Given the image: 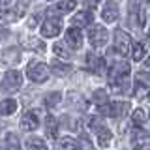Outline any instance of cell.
Segmentation results:
<instances>
[{
  "label": "cell",
  "instance_id": "1",
  "mask_svg": "<svg viewBox=\"0 0 150 150\" xmlns=\"http://www.w3.org/2000/svg\"><path fill=\"white\" fill-rule=\"evenodd\" d=\"M26 75L32 83H45L49 79V68L41 62H30L26 68Z\"/></svg>",
  "mask_w": 150,
  "mask_h": 150
},
{
  "label": "cell",
  "instance_id": "2",
  "mask_svg": "<svg viewBox=\"0 0 150 150\" xmlns=\"http://www.w3.org/2000/svg\"><path fill=\"white\" fill-rule=\"evenodd\" d=\"M2 86H4V90H8V92H17L19 88L23 86V75L19 73L17 69H9L2 77Z\"/></svg>",
  "mask_w": 150,
  "mask_h": 150
},
{
  "label": "cell",
  "instance_id": "3",
  "mask_svg": "<svg viewBox=\"0 0 150 150\" xmlns=\"http://www.w3.org/2000/svg\"><path fill=\"white\" fill-rule=\"evenodd\" d=\"M88 40H90L92 47H103L109 40V32L105 30V26L101 25H94L90 30H88Z\"/></svg>",
  "mask_w": 150,
  "mask_h": 150
},
{
  "label": "cell",
  "instance_id": "4",
  "mask_svg": "<svg viewBox=\"0 0 150 150\" xmlns=\"http://www.w3.org/2000/svg\"><path fill=\"white\" fill-rule=\"evenodd\" d=\"M129 109V103L128 101H112V103H107V105L101 107V112L107 116H112V118H120L124 116Z\"/></svg>",
  "mask_w": 150,
  "mask_h": 150
},
{
  "label": "cell",
  "instance_id": "5",
  "mask_svg": "<svg viewBox=\"0 0 150 150\" xmlns=\"http://www.w3.org/2000/svg\"><path fill=\"white\" fill-rule=\"evenodd\" d=\"M129 144H131L133 150H143L144 146L150 144V133L144 131V129H141V128L133 129V133H131V137H129Z\"/></svg>",
  "mask_w": 150,
  "mask_h": 150
},
{
  "label": "cell",
  "instance_id": "6",
  "mask_svg": "<svg viewBox=\"0 0 150 150\" xmlns=\"http://www.w3.org/2000/svg\"><path fill=\"white\" fill-rule=\"evenodd\" d=\"M131 49V40H129V34H126L124 30H116L115 32V51L118 54H128Z\"/></svg>",
  "mask_w": 150,
  "mask_h": 150
},
{
  "label": "cell",
  "instance_id": "7",
  "mask_svg": "<svg viewBox=\"0 0 150 150\" xmlns=\"http://www.w3.org/2000/svg\"><path fill=\"white\" fill-rule=\"evenodd\" d=\"M62 30V25H60L58 19H47V21L41 25V36L43 38H56Z\"/></svg>",
  "mask_w": 150,
  "mask_h": 150
},
{
  "label": "cell",
  "instance_id": "8",
  "mask_svg": "<svg viewBox=\"0 0 150 150\" xmlns=\"http://www.w3.org/2000/svg\"><path fill=\"white\" fill-rule=\"evenodd\" d=\"M38 126H40V118H38V112L36 111H28L23 115L21 118V128L25 131H34L38 129Z\"/></svg>",
  "mask_w": 150,
  "mask_h": 150
},
{
  "label": "cell",
  "instance_id": "9",
  "mask_svg": "<svg viewBox=\"0 0 150 150\" xmlns=\"http://www.w3.org/2000/svg\"><path fill=\"white\" fill-rule=\"evenodd\" d=\"M101 19L105 23H115L118 19V6H116L115 0H107L105 6H103V11H101Z\"/></svg>",
  "mask_w": 150,
  "mask_h": 150
},
{
  "label": "cell",
  "instance_id": "10",
  "mask_svg": "<svg viewBox=\"0 0 150 150\" xmlns=\"http://www.w3.org/2000/svg\"><path fill=\"white\" fill-rule=\"evenodd\" d=\"M66 41H68V45L71 47V49H81V45H83V34L79 32V28H68L66 30Z\"/></svg>",
  "mask_w": 150,
  "mask_h": 150
},
{
  "label": "cell",
  "instance_id": "11",
  "mask_svg": "<svg viewBox=\"0 0 150 150\" xmlns=\"http://www.w3.org/2000/svg\"><path fill=\"white\" fill-rule=\"evenodd\" d=\"M92 11H88V9H83V11H77L73 15L71 19V23H73V26L75 28H79V26H88L92 23Z\"/></svg>",
  "mask_w": 150,
  "mask_h": 150
},
{
  "label": "cell",
  "instance_id": "12",
  "mask_svg": "<svg viewBox=\"0 0 150 150\" xmlns=\"http://www.w3.org/2000/svg\"><path fill=\"white\" fill-rule=\"evenodd\" d=\"M129 75V64L128 62H116L111 66L109 69V77L111 79H118V77H128Z\"/></svg>",
  "mask_w": 150,
  "mask_h": 150
},
{
  "label": "cell",
  "instance_id": "13",
  "mask_svg": "<svg viewBox=\"0 0 150 150\" xmlns=\"http://www.w3.org/2000/svg\"><path fill=\"white\" fill-rule=\"evenodd\" d=\"M58 129H60L58 120H56L53 115H47V118H45V133H47V137L56 139L58 137Z\"/></svg>",
  "mask_w": 150,
  "mask_h": 150
},
{
  "label": "cell",
  "instance_id": "14",
  "mask_svg": "<svg viewBox=\"0 0 150 150\" xmlns=\"http://www.w3.org/2000/svg\"><path fill=\"white\" fill-rule=\"evenodd\" d=\"M17 109H19L17 101H15V100H11V98H9V100H2V101H0V115H2V116H9V115H13V112H15Z\"/></svg>",
  "mask_w": 150,
  "mask_h": 150
},
{
  "label": "cell",
  "instance_id": "15",
  "mask_svg": "<svg viewBox=\"0 0 150 150\" xmlns=\"http://www.w3.org/2000/svg\"><path fill=\"white\" fill-rule=\"evenodd\" d=\"M23 45L28 47L30 51H36V53H45L43 41H40L38 38H25V40H23Z\"/></svg>",
  "mask_w": 150,
  "mask_h": 150
},
{
  "label": "cell",
  "instance_id": "16",
  "mask_svg": "<svg viewBox=\"0 0 150 150\" xmlns=\"http://www.w3.org/2000/svg\"><path fill=\"white\" fill-rule=\"evenodd\" d=\"M146 120H148V112H146V109H143V107H137V109H133V112H131V122H133L137 128H139L141 124H144Z\"/></svg>",
  "mask_w": 150,
  "mask_h": 150
},
{
  "label": "cell",
  "instance_id": "17",
  "mask_svg": "<svg viewBox=\"0 0 150 150\" xmlns=\"http://www.w3.org/2000/svg\"><path fill=\"white\" fill-rule=\"evenodd\" d=\"M54 150H77V141L71 137H62L56 141Z\"/></svg>",
  "mask_w": 150,
  "mask_h": 150
},
{
  "label": "cell",
  "instance_id": "18",
  "mask_svg": "<svg viewBox=\"0 0 150 150\" xmlns=\"http://www.w3.org/2000/svg\"><path fill=\"white\" fill-rule=\"evenodd\" d=\"M92 101H94V105H98L100 109L103 105H107V103H109V94H107V90H103V88L96 90L92 94Z\"/></svg>",
  "mask_w": 150,
  "mask_h": 150
},
{
  "label": "cell",
  "instance_id": "19",
  "mask_svg": "<svg viewBox=\"0 0 150 150\" xmlns=\"http://www.w3.org/2000/svg\"><path fill=\"white\" fill-rule=\"evenodd\" d=\"M111 141H112V133L107 128H101L100 131H98V143H100L101 148H107L111 144Z\"/></svg>",
  "mask_w": 150,
  "mask_h": 150
},
{
  "label": "cell",
  "instance_id": "20",
  "mask_svg": "<svg viewBox=\"0 0 150 150\" xmlns=\"http://www.w3.org/2000/svg\"><path fill=\"white\" fill-rule=\"evenodd\" d=\"M129 53H131V58H133L135 62H139V60L144 58V54H146V49H144L143 43H133V45H131V49H129Z\"/></svg>",
  "mask_w": 150,
  "mask_h": 150
},
{
  "label": "cell",
  "instance_id": "21",
  "mask_svg": "<svg viewBox=\"0 0 150 150\" xmlns=\"http://www.w3.org/2000/svg\"><path fill=\"white\" fill-rule=\"evenodd\" d=\"M26 148L28 150H47V144L40 137H30V139H26Z\"/></svg>",
  "mask_w": 150,
  "mask_h": 150
},
{
  "label": "cell",
  "instance_id": "22",
  "mask_svg": "<svg viewBox=\"0 0 150 150\" xmlns=\"http://www.w3.org/2000/svg\"><path fill=\"white\" fill-rule=\"evenodd\" d=\"M88 66H90L94 71H101L103 66H105V60L98 58V56H94V54H88Z\"/></svg>",
  "mask_w": 150,
  "mask_h": 150
},
{
  "label": "cell",
  "instance_id": "23",
  "mask_svg": "<svg viewBox=\"0 0 150 150\" xmlns=\"http://www.w3.org/2000/svg\"><path fill=\"white\" fill-rule=\"evenodd\" d=\"M6 144L9 146V150H21V143H19L17 133H8L6 135Z\"/></svg>",
  "mask_w": 150,
  "mask_h": 150
},
{
  "label": "cell",
  "instance_id": "24",
  "mask_svg": "<svg viewBox=\"0 0 150 150\" xmlns=\"http://www.w3.org/2000/svg\"><path fill=\"white\" fill-rule=\"evenodd\" d=\"M88 128L98 133V131H100L101 128H105V126H103V122H101L100 116H92V118H88Z\"/></svg>",
  "mask_w": 150,
  "mask_h": 150
},
{
  "label": "cell",
  "instance_id": "25",
  "mask_svg": "<svg viewBox=\"0 0 150 150\" xmlns=\"http://www.w3.org/2000/svg\"><path fill=\"white\" fill-rule=\"evenodd\" d=\"M53 51H54L56 56H62V58H66V60L71 56V53H69V51H66V47H64L62 43H54V45H53Z\"/></svg>",
  "mask_w": 150,
  "mask_h": 150
},
{
  "label": "cell",
  "instance_id": "26",
  "mask_svg": "<svg viewBox=\"0 0 150 150\" xmlns=\"http://www.w3.org/2000/svg\"><path fill=\"white\" fill-rule=\"evenodd\" d=\"M56 9H58V11H62V13L71 11V9H75V0H64V2H60L58 6H56Z\"/></svg>",
  "mask_w": 150,
  "mask_h": 150
},
{
  "label": "cell",
  "instance_id": "27",
  "mask_svg": "<svg viewBox=\"0 0 150 150\" xmlns=\"http://www.w3.org/2000/svg\"><path fill=\"white\" fill-rule=\"evenodd\" d=\"M51 69H53L54 75H58V77H60V75H66V73L69 71V66L68 64H53V66H51Z\"/></svg>",
  "mask_w": 150,
  "mask_h": 150
},
{
  "label": "cell",
  "instance_id": "28",
  "mask_svg": "<svg viewBox=\"0 0 150 150\" xmlns=\"http://www.w3.org/2000/svg\"><path fill=\"white\" fill-rule=\"evenodd\" d=\"M148 92H150V86H146V84H143V83L135 84V96L137 98H146Z\"/></svg>",
  "mask_w": 150,
  "mask_h": 150
},
{
  "label": "cell",
  "instance_id": "29",
  "mask_svg": "<svg viewBox=\"0 0 150 150\" xmlns=\"http://www.w3.org/2000/svg\"><path fill=\"white\" fill-rule=\"evenodd\" d=\"M77 150H94V146H92V143L86 137H81L79 143H77Z\"/></svg>",
  "mask_w": 150,
  "mask_h": 150
},
{
  "label": "cell",
  "instance_id": "30",
  "mask_svg": "<svg viewBox=\"0 0 150 150\" xmlns=\"http://www.w3.org/2000/svg\"><path fill=\"white\" fill-rule=\"evenodd\" d=\"M58 101H60V94L58 92H53L49 98H45V105L47 107H53L54 103H58Z\"/></svg>",
  "mask_w": 150,
  "mask_h": 150
},
{
  "label": "cell",
  "instance_id": "31",
  "mask_svg": "<svg viewBox=\"0 0 150 150\" xmlns=\"http://www.w3.org/2000/svg\"><path fill=\"white\" fill-rule=\"evenodd\" d=\"M8 60H9V62H15V60H19V51L17 49L9 51V53H8Z\"/></svg>",
  "mask_w": 150,
  "mask_h": 150
},
{
  "label": "cell",
  "instance_id": "32",
  "mask_svg": "<svg viewBox=\"0 0 150 150\" xmlns=\"http://www.w3.org/2000/svg\"><path fill=\"white\" fill-rule=\"evenodd\" d=\"M40 17H41V13H36V15L32 17L30 21H28V26H30V28H34V26L38 25V21H40Z\"/></svg>",
  "mask_w": 150,
  "mask_h": 150
},
{
  "label": "cell",
  "instance_id": "33",
  "mask_svg": "<svg viewBox=\"0 0 150 150\" xmlns=\"http://www.w3.org/2000/svg\"><path fill=\"white\" fill-rule=\"evenodd\" d=\"M86 2V6H90V8H96L98 4H100V0H84Z\"/></svg>",
  "mask_w": 150,
  "mask_h": 150
},
{
  "label": "cell",
  "instance_id": "34",
  "mask_svg": "<svg viewBox=\"0 0 150 150\" xmlns=\"http://www.w3.org/2000/svg\"><path fill=\"white\" fill-rule=\"evenodd\" d=\"M8 34H9V32L6 30V28H0V38H2V40H6V38H8Z\"/></svg>",
  "mask_w": 150,
  "mask_h": 150
},
{
  "label": "cell",
  "instance_id": "35",
  "mask_svg": "<svg viewBox=\"0 0 150 150\" xmlns=\"http://www.w3.org/2000/svg\"><path fill=\"white\" fill-rule=\"evenodd\" d=\"M11 4V0H0V8H8Z\"/></svg>",
  "mask_w": 150,
  "mask_h": 150
},
{
  "label": "cell",
  "instance_id": "36",
  "mask_svg": "<svg viewBox=\"0 0 150 150\" xmlns=\"http://www.w3.org/2000/svg\"><path fill=\"white\" fill-rule=\"evenodd\" d=\"M144 69H146V71L150 73V56L146 58V62H144Z\"/></svg>",
  "mask_w": 150,
  "mask_h": 150
},
{
  "label": "cell",
  "instance_id": "37",
  "mask_svg": "<svg viewBox=\"0 0 150 150\" xmlns=\"http://www.w3.org/2000/svg\"><path fill=\"white\" fill-rule=\"evenodd\" d=\"M148 40H150V28H148Z\"/></svg>",
  "mask_w": 150,
  "mask_h": 150
}]
</instances>
